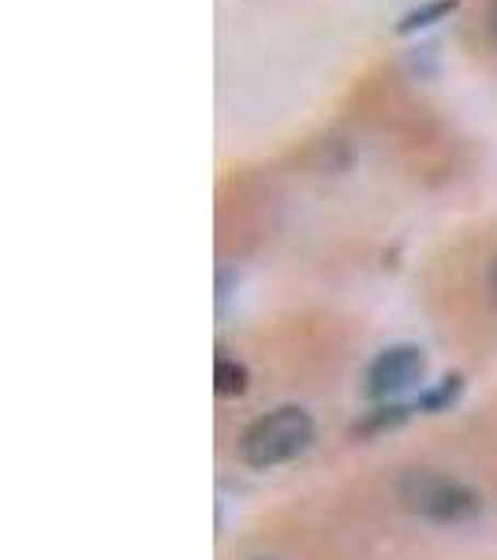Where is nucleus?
<instances>
[{
	"mask_svg": "<svg viewBox=\"0 0 497 560\" xmlns=\"http://www.w3.org/2000/svg\"><path fill=\"white\" fill-rule=\"evenodd\" d=\"M456 396H460V377H446V382H441L438 388H430V393L423 396L419 404H423L427 411H446L449 404L456 400Z\"/></svg>",
	"mask_w": 497,
	"mask_h": 560,
	"instance_id": "6",
	"label": "nucleus"
},
{
	"mask_svg": "<svg viewBox=\"0 0 497 560\" xmlns=\"http://www.w3.org/2000/svg\"><path fill=\"white\" fill-rule=\"evenodd\" d=\"M456 8H460V0H427V4H415L412 12H404L401 20H396V34L412 38V34H419V31H430L434 23H446Z\"/></svg>",
	"mask_w": 497,
	"mask_h": 560,
	"instance_id": "4",
	"label": "nucleus"
},
{
	"mask_svg": "<svg viewBox=\"0 0 497 560\" xmlns=\"http://www.w3.org/2000/svg\"><path fill=\"white\" fill-rule=\"evenodd\" d=\"M314 441V419L296 404H285V408L262 415V419L251 422L240 438V459L247 467H258V471H269V467H281L288 459H296L307 453Z\"/></svg>",
	"mask_w": 497,
	"mask_h": 560,
	"instance_id": "1",
	"label": "nucleus"
},
{
	"mask_svg": "<svg viewBox=\"0 0 497 560\" xmlns=\"http://www.w3.org/2000/svg\"><path fill=\"white\" fill-rule=\"evenodd\" d=\"M486 292H490V300L497 306V258H494V266H490V277H486Z\"/></svg>",
	"mask_w": 497,
	"mask_h": 560,
	"instance_id": "8",
	"label": "nucleus"
},
{
	"mask_svg": "<svg viewBox=\"0 0 497 560\" xmlns=\"http://www.w3.org/2000/svg\"><path fill=\"white\" fill-rule=\"evenodd\" d=\"M427 374V359L415 345H393L370 363L367 370V393L374 400H396V396L412 393Z\"/></svg>",
	"mask_w": 497,
	"mask_h": 560,
	"instance_id": "3",
	"label": "nucleus"
},
{
	"mask_svg": "<svg viewBox=\"0 0 497 560\" xmlns=\"http://www.w3.org/2000/svg\"><path fill=\"white\" fill-rule=\"evenodd\" d=\"M251 560H274V557H251Z\"/></svg>",
	"mask_w": 497,
	"mask_h": 560,
	"instance_id": "9",
	"label": "nucleus"
},
{
	"mask_svg": "<svg viewBox=\"0 0 497 560\" xmlns=\"http://www.w3.org/2000/svg\"><path fill=\"white\" fill-rule=\"evenodd\" d=\"M483 31H486V42L497 49V0H490L486 4V12H483Z\"/></svg>",
	"mask_w": 497,
	"mask_h": 560,
	"instance_id": "7",
	"label": "nucleus"
},
{
	"mask_svg": "<svg viewBox=\"0 0 497 560\" xmlns=\"http://www.w3.org/2000/svg\"><path fill=\"white\" fill-rule=\"evenodd\" d=\"M396 501L412 516L434 523H460L483 509V497L472 486H464L453 475L430 471V467H408V471L396 478Z\"/></svg>",
	"mask_w": 497,
	"mask_h": 560,
	"instance_id": "2",
	"label": "nucleus"
},
{
	"mask_svg": "<svg viewBox=\"0 0 497 560\" xmlns=\"http://www.w3.org/2000/svg\"><path fill=\"white\" fill-rule=\"evenodd\" d=\"M213 388L221 396H243L247 393V366H240L236 359H217Z\"/></svg>",
	"mask_w": 497,
	"mask_h": 560,
	"instance_id": "5",
	"label": "nucleus"
}]
</instances>
